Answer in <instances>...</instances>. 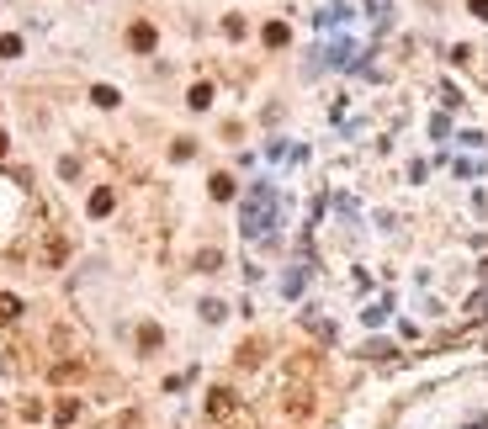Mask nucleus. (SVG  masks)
<instances>
[{"label": "nucleus", "mask_w": 488, "mask_h": 429, "mask_svg": "<svg viewBox=\"0 0 488 429\" xmlns=\"http://www.w3.org/2000/svg\"><path fill=\"white\" fill-rule=\"evenodd\" d=\"M303 323H308V334H319V339H334V323H329V318H319V313H308Z\"/></svg>", "instance_id": "2eb2a0df"}, {"label": "nucleus", "mask_w": 488, "mask_h": 429, "mask_svg": "<svg viewBox=\"0 0 488 429\" xmlns=\"http://www.w3.org/2000/svg\"><path fill=\"white\" fill-rule=\"evenodd\" d=\"M186 107H191V111H207V107H213V85H191Z\"/></svg>", "instance_id": "f8f14e48"}, {"label": "nucleus", "mask_w": 488, "mask_h": 429, "mask_svg": "<svg viewBox=\"0 0 488 429\" xmlns=\"http://www.w3.org/2000/svg\"><path fill=\"white\" fill-rule=\"evenodd\" d=\"M80 418V397H59L53 403V424H74Z\"/></svg>", "instance_id": "1a4fd4ad"}, {"label": "nucleus", "mask_w": 488, "mask_h": 429, "mask_svg": "<svg viewBox=\"0 0 488 429\" xmlns=\"http://www.w3.org/2000/svg\"><path fill=\"white\" fill-rule=\"evenodd\" d=\"M170 154H176V159H191V154H197V143H191V138H176V143H170Z\"/></svg>", "instance_id": "aec40b11"}, {"label": "nucleus", "mask_w": 488, "mask_h": 429, "mask_svg": "<svg viewBox=\"0 0 488 429\" xmlns=\"http://www.w3.org/2000/svg\"><path fill=\"white\" fill-rule=\"evenodd\" d=\"M261 355H265V339H244L239 345V366H261Z\"/></svg>", "instance_id": "9d476101"}, {"label": "nucleus", "mask_w": 488, "mask_h": 429, "mask_svg": "<svg viewBox=\"0 0 488 429\" xmlns=\"http://www.w3.org/2000/svg\"><path fill=\"white\" fill-rule=\"evenodd\" d=\"M154 43H159V32L149 22H133L128 27V48H138V53H154Z\"/></svg>", "instance_id": "39448f33"}, {"label": "nucleus", "mask_w": 488, "mask_h": 429, "mask_svg": "<svg viewBox=\"0 0 488 429\" xmlns=\"http://www.w3.org/2000/svg\"><path fill=\"white\" fill-rule=\"evenodd\" d=\"M85 371H91V366H85V355H70V360H53L48 376H53V381H80Z\"/></svg>", "instance_id": "20e7f679"}, {"label": "nucleus", "mask_w": 488, "mask_h": 429, "mask_svg": "<svg viewBox=\"0 0 488 429\" xmlns=\"http://www.w3.org/2000/svg\"><path fill=\"white\" fill-rule=\"evenodd\" d=\"M112 207H117V191H112V186H101V191H91V217H107Z\"/></svg>", "instance_id": "423d86ee"}, {"label": "nucleus", "mask_w": 488, "mask_h": 429, "mask_svg": "<svg viewBox=\"0 0 488 429\" xmlns=\"http://www.w3.org/2000/svg\"><path fill=\"white\" fill-rule=\"evenodd\" d=\"M0 418H6V403H0Z\"/></svg>", "instance_id": "bb28decb"}, {"label": "nucleus", "mask_w": 488, "mask_h": 429, "mask_svg": "<svg viewBox=\"0 0 488 429\" xmlns=\"http://www.w3.org/2000/svg\"><path fill=\"white\" fill-rule=\"evenodd\" d=\"M473 16H483V22H488V0H473Z\"/></svg>", "instance_id": "393cba45"}, {"label": "nucleus", "mask_w": 488, "mask_h": 429, "mask_svg": "<svg viewBox=\"0 0 488 429\" xmlns=\"http://www.w3.org/2000/svg\"><path fill=\"white\" fill-rule=\"evenodd\" d=\"M282 292H286V297H298V292H303V271H292V275H286V281H282Z\"/></svg>", "instance_id": "412c9836"}, {"label": "nucleus", "mask_w": 488, "mask_h": 429, "mask_svg": "<svg viewBox=\"0 0 488 429\" xmlns=\"http://www.w3.org/2000/svg\"><path fill=\"white\" fill-rule=\"evenodd\" d=\"M218 265H223V254H218V250H202V254H197V271H218Z\"/></svg>", "instance_id": "a211bd4d"}, {"label": "nucleus", "mask_w": 488, "mask_h": 429, "mask_svg": "<svg viewBox=\"0 0 488 429\" xmlns=\"http://www.w3.org/2000/svg\"><path fill=\"white\" fill-rule=\"evenodd\" d=\"M367 11H371V22H388V0H367Z\"/></svg>", "instance_id": "b1692460"}, {"label": "nucleus", "mask_w": 488, "mask_h": 429, "mask_svg": "<svg viewBox=\"0 0 488 429\" xmlns=\"http://www.w3.org/2000/svg\"><path fill=\"white\" fill-rule=\"evenodd\" d=\"M207 418H213V424H234L239 418V393L234 387H213V393H207Z\"/></svg>", "instance_id": "f03ea898"}, {"label": "nucleus", "mask_w": 488, "mask_h": 429, "mask_svg": "<svg viewBox=\"0 0 488 429\" xmlns=\"http://www.w3.org/2000/svg\"><path fill=\"white\" fill-rule=\"evenodd\" d=\"M16 318H22V297L0 292V323H16Z\"/></svg>", "instance_id": "ddd939ff"}, {"label": "nucleus", "mask_w": 488, "mask_h": 429, "mask_svg": "<svg viewBox=\"0 0 488 429\" xmlns=\"http://www.w3.org/2000/svg\"><path fill=\"white\" fill-rule=\"evenodd\" d=\"M91 101H95V107H101V111H112V107H117V101H122V95L112 90V85H95V90H91Z\"/></svg>", "instance_id": "4468645a"}, {"label": "nucleus", "mask_w": 488, "mask_h": 429, "mask_svg": "<svg viewBox=\"0 0 488 429\" xmlns=\"http://www.w3.org/2000/svg\"><path fill=\"white\" fill-rule=\"evenodd\" d=\"M64 254H70V238H64L59 228H48V233H43V244H37V265H43V271H59V265H64Z\"/></svg>", "instance_id": "7ed1b4c3"}, {"label": "nucleus", "mask_w": 488, "mask_h": 429, "mask_svg": "<svg viewBox=\"0 0 488 429\" xmlns=\"http://www.w3.org/2000/svg\"><path fill=\"white\" fill-rule=\"evenodd\" d=\"M0 154H6V132H0Z\"/></svg>", "instance_id": "a878e982"}, {"label": "nucleus", "mask_w": 488, "mask_h": 429, "mask_svg": "<svg viewBox=\"0 0 488 429\" xmlns=\"http://www.w3.org/2000/svg\"><path fill=\"white\" fill-rule=\"evenodd\" d=\"M22 418H27V424H37V418H43V403H32V397H27V403H22Z\"/></svg>", "instance_id": "5701e85b"}, {"label": "nucleus", "mask_w": 488, "mask_h": 429, "mask_svg": "<svg viewBox=\"0 0 488 429\" xmlns=\"http://www.w3.org/2000/svg\"><path fill=\"white\" fill-rule=\"evenodd\" d=\"M265 48H286V43H292V27H286V22H265Z\"/></svg>", "instance_id": "0eeeda50"}, {"label": "nucleus", "mask_w": 488, "mask_h": 429, "mask_svg": "<svg viewBox=\"0 0 488 429\" xmlns=\"http://www.w3.org/2000/svg\"><path fill=\"white\" fill-rule=\"evenodd\" d=\"M16 53H22V37L6 32V37H0V59H16Z\"/></svg>", "instance_id": "f3484780"}, {"label": "nucleus", "mask_w": 488, "mask_h": 429, "mask_svg": "<svg viewBox=\"0 0 488 429\" xmlns=\"http://www.w3.org/2000/svg\"><path fill=\"white\" fill-rule=\"evenodd\" d=\"M276 223V191L271 186H255L250 196H244V233L250 238H265Z\"/></svg>", "instance_id": "f257e3e1"}, {"label": "nucleus", "mask_w": 488, "mask_h": 429, "mask_svg": "<svg viewBox=\"0 0 488 429\" xmlns=\"http://www.w3.org/2000/svg\"><path fill=\"white\" fill-rule=\"evenodd\" d=\"M159 345H165V334H159V323H143V329H138V350H143V355H154Z\"/></svg>", "instance_id": "6e6552de"}, {"label": "nucleus", "mask_w": 488, "mask_h": 429, "mask_svg": "<svg viewBox=\"0 0 488 429\" xmlns=\"http://www.w3.org/2000/svg\"><path fill=\"white\" fill-rule=\"evenodd\" d=\"M6 371H27V345H11V350H6Z\"/></svg>", "instance_id": "dca6fc26"}, {"label": "nucleus", "mask_w": 488, "mask_h": 429, "mask_svg": "<svg viewBox=\"0 0 488 429\" xmlns=\"http://www.w3.org/2000/svg\"><path fill=\"white\" fill-rule=\"evenodd\" d=\"M202 318H207V323H223L228 308H223V302H202Z\"/></svg>", "instance_id": "6ab92c4d"}, {"label": "nucleus", "mask_w": 488, "mask_h": 429, "mask_svg": "<svg viewBox=\"0 0 488 429\" xmlns=\"http://www.w3.org/2000/svg\"><path fill=\"white\" fill-rule=\"evenodd\" d=\"M223 32L228 37H244V16H223Z\"/></svg>", "instance_id": "4be33fe9"}, {"label": "nucleus", "mask_w": 488, "mask_h": 429, "mask_svg": "<svg viewBox=\"0 0 488 429\" xmlns=\"http://www.w3.org/2000/svg\"><path fill=\"white\" fill-rule=\"evenodd\" d=\"M207 191H213V202H228V196H234V175H223V170H218V175L207 180Z\"/></svg>", "instance_id": "9b49d317"}]
</instances>
